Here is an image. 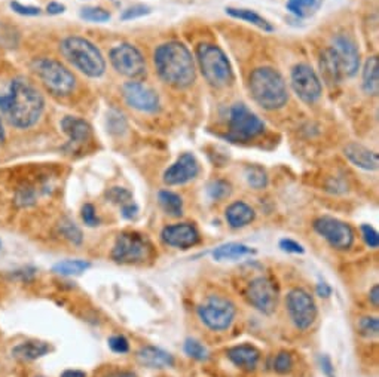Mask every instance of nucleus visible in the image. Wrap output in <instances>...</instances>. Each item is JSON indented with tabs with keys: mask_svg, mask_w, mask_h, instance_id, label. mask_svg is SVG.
I'll use <instances>...</instances> for the list:
<instances>
[{
	"mask_svg": "<svg viewBox=\"0 0 379 377\" xmlns=\"http://www.w3.org/2000/svg\"><path fill=\"white\" fill-rule=\"evenodd\" d=\"M137 211H139L137 205H136L134 202H130V204H127V205L122 207V211H121V213H122V217L132 218V217H136Z\"/></svg>",
	"mask_w": 379,
	"mask_h": 377,
	"instance_id": "obj_48",
	"label": "nucleus"
},
{
	"mask_svg": "<svg viewBox=\"0 0 379 377\" xmlns=\"http://www.w3.org/2000/svg\"><path fill=\"white\" fill-rule=\"evenodd\" d=\"M61 128L69 137V144L73 146V149L84 146L91 137V127L88 122L76 116H66L61 121Z\"/></svg>",
	"mask_w": 379,
	"mask_h": 377,
	"instance_id": "obj_20",
	"label": "nucleus"
},
{
	"mask_svg": "<svg viewBox=\"0 0 379 377\" xmlns=\"http://www.w3.org/2000/svg\"><path fill=\"white\" fill-rule=\"evenodd\" d=\"M107 198L114 204H118V205H122V207L132 202L131 192H128L127 188H124V187H112V188H109Z\"/></svg>",
	"mask_w": 379,
	"mask_h": 377,
	"instance_id": "obj_38",
	"label": "nucleus"
},
{
	"mask_svg": "<svg viewBox=\"0 0 379 377\" xmlns=\"http://www.w3.org/2000/svg\"><path fill=\"white\" fill-rule=\"evenodd\" d=\"M290 319L299 330H308L317 318V306L312 296L302 288H293L285 297Z\"/></svg>",
	"mask_w": 379,
	"mask_h": 377,
	"instance_id": "obj_13",
	"label": "nucleus"
},
{
	"mask_svg": "<svg viewBox=\"0 0 379 377\" xmlns=\"http://www.w3.org/2000/svg\"><path fill=\"white\" fill-rule=\"evenodd\" d=\"M91 268V263L87 260H63L58 261L53 266V272L57 275L61 277H78L82 275L84 272H87Z\"/></svg>",
	"mask_w": 379,
	"mask_h": 377,
	"instance_id": "obj_28",
	"label": "nucleus"
},
{
	"mask_svg": "<svg viewBox=\"0 0 379 377\" xmlns=\"http://www.w3.org/2000/svg\"><path fill=\"white\" fill-rule=\"evenodd\" d=\"M253 253L254 251L247 245L238 244V243H228L214 249L213 257L216 261H227V260H240L244 256H249Z\"/></svg>",
	"mask_w": 379,
	"mask_h": 377,
	"instance_id": "obj_26",
	"label": "nucleus"
},
{
	"mask_svg": "<svg viewBox=\"0 0 379 377\" xmlns=\"http://www.w3.org/2000/svg\"><path fill=\"white\" fill-rule=\"evenodd\" d=\"M358 330L360 334L367 339L378 337L379 334V321L375 317H364L358 321Z\"/></svg>",
	"mask_w": 379,
	"mask_h": 377,
	"instance_id": "obj_36",
	"label": "nucleus"
},
{
	"mask_svg": "<svg viewBox=\"0 0 379 377\" xmlns=\"http://www.w3.org/2000/svg\"><path fill=\"white\" fill-rule=\"evenodd\" d=\"M280 248L283 251H288V253H293V254H303V247L301 244L296 243L293 239H281L280 240Z\"/></svg>",
	"mask_w": 379,
	"mask_h": 377,
	"instance_id": "obj_46",
	"label": "nucleus"
},
{
	"mask_svg": "<svg viewBox=\"0 0 379 377\" xmlns=\"http://www.w3.org/2000/svg\"><path fill=\"white\" fill-rule=\"evenodd\" d=\"M200 173V165L192 153H183L179 159L164 173V183L168 186L186 184L195 179Z\"/></svg>",
	"mask_w": 379,
	"mask_h": 377,
	"instance_id": "obj_17",
	"label": "nucleus"
},
{
	"mask_svg": "<svg viewBox=\"0 0 379 377\" xmlns=\"http://www.w3.org/2000/svg\"><path fill=\"white\" fill-rule=\"evenodd\" d=\"M58 232L64 239H67L70 244L73 245H80L82 240H84V234H82L80 227L71 222L70 218H63L58 225Z\"/></svg>",
	"mask_w": 379,
	"mask_h": 377,
	"instance_id": "obj_32",
	"label": "nucleus"
},
{
	"mask_svg": "<svg viewBox=\"0 0 379 377\" xmlns=\"http://www.w3.org/2000/svg\"><path fill=\"white\" fill-rule=\"evenodd\" d=\"M319 362H320V367H321L323 373L327 377H336L335 376V367H333V364H332V360L329 357H327V355H320Z\"/></svg>",
	"mask_w": 379,
	"mask_h": 377,
	"instance_id": "obj_47",
	"label": "nucleus"
},
{
	"mask_svg": "<svg viewBox=\"0 0 379 377\" xmlns=\"http://www.w3.org/2000/svg\"><path fill=\"white\" fill-rule=\"evenodd\" d=\"M61 54L88 78H100L106 71V61L100 49L88 39L70 36L61 42Z\"/></svg>",
	"mask_w": 379,
	"mask_h": 377,
	"instance_id": "obj_4",
	"label": "nucleus"
},
{
	"mask_svg": "<svg viewBox=\"0 0 379 377\" xmlns=\"http://www.w3.org/2000/svg\"><path fill=\"white\" fill-rule=\"evenodd\" d=\"M3 140H5V131H3V125H2V122H0V144L3 143Z\"/></svg>",
	"mask_w": 379,
	"mask_h": 377,
	"instance_id": "obj_53",
	"label": "nucleus"
},
{
	"mask_svg": "<svg viewBox=\"0 0 379 377\" xmlns=\"http://www.w3.org/2000/svg\"><path fill=\"white\" fill-rule=\"evenodd\" d=\"M321 0H288V10L296 17L306 18L320 8Z\"/></svg>",
	"mask_w": 379,
	"mask_h": 377,
	"instance_id": "obj_31",
	"label": "nucleus"
},
{
	"mask_svg": "<svg viewBox=\"0 0 379 377\" xmlns=\"http://www.w3.org/2000/svg\"><path fill=\"white\" fill-rule=\"evenodd\" d=\"M362 234H363V239H364V243L367 244V247H371V248H378L379 247V235L372 226L363 225L362 226Z\"/></svg>",
	"mask_w": 379,
	"mask_h": 377,
	"instance_id": "obj_44",
	"label": "nucleus"
},
{
	"mask_svg": "<svg viewBox=\"0 0 379 377\" xmlns=\"http://www.w3.org/2000/svg\"><path fill=\"white\" fill-rule=\"evenodd\" d=\"M33 70L45 88L54 96H69L76 88V79L67 67L53 58H37Z\"/></svg>",
	"mask_w": 379,
	"mask_h": 377,
	"instance_id": "obj_6",
	"label": "nucleus"
},
{
	"mask_svg": "<svg viewBox=\"0 0 379 377\" xmlns=\"http://www.w3.org/2000/svg\"><path fill=\"white\" fill-rule=\"evenodd\" d=\"M292 87L303 103L312 104L321 97V82L308 64H296L292 70Z\"/></svg>",
	"mask_w": 379,
	"mask_h": 377,
	"instance_id": "obj_14",
	"label": "nucleus"
},
{
	"mask_svg": "<svg viewBox=\"0 0 379 377\" xmlns=\"http://www.w3.org/2000/svg\"><path fill=\"white\" fill-rule=\"evenodd\" d=\"M363 89L369 96H378L379 92V60L371 57L364 64L363 70Z\"/></svg>",
	"mask_w": 379,
	"mask_h": 377,
	"instance_id": "obj_27",
	"label": "nucleus"
},
{
	"mask_svg": "<svg viewBox=\"0 0 379 377\" xmlns=\"http://www.w3.org/2000/svg\"><path fill=\"white\" fill-rule=\"evenodd\" d=\"M60 377H87V373L80 370H66L61 373Z\"/></svg>",
	"mask_w": 379,
	"mask_h": 377,
	"instance_id": "obj_52",
	"label": "nucleus"
},
{
	"mask_svg": "<svg viewBox=\"0 0 379 377\" xmlns=\"http://www.w3.org/2000/svg\"><path fill=\"white\" fill-rule=\"evenodd\" d=\"M11 8H12L14 12H17L19 15H24V17H36L40 14V8L23 5L19 2H11Z\"/></svg>",
	"mask_w": 379,
	"mask_h": 377,
	"instance_id": "obj_45",
	"label": "nucleus"
},
{
	"mask_svg": "<svg viewBox=\"0 0 379 377\" xmlns=\"http://www.w3.org/2000/svg\"><path fill=\"white\" fill-rule=\"evenodd\" d=\"M250 92L254 101L265 110L281 109L289 100L283 76L272 67L253 70L250 75Z\"/></svg>",
	"mask_w": 379,
	"mask_h": 377,
	"instance_id": "obj_3",
	"label": "nucleus"
},
{
	"mask_svg": "<svg viewBox=\"0 0 379 377\" xmlns=\"http://www.w3.org/2000/svg\"><path fill=\"white\" fill-rule=\"evenodd\" d=\"M245 299L254 309L265 315H271L279 305V286L270 277H258L249 282Z\"/></svg>",
	"mask_w": 379,
	"mask_h": 377,
	"instance_id": "obj_11",
	"label": "nucleus"
},
{
	"mask_svg": "<svg viewBox=\"0 0 379 377\" xmlns=\"http://www.w3.org/2000/svg\"><path fill=\"white\" fill-rule=\"evenodd\" d=\"M152 12L150 8L146 6V5H134L131 8H127L124 12H122L121 15V19L122 21H131V19H136V18H140V17H145V15H149Z\"/></svg>",
	"mask_w": 379,
	"mask_h": 377,
	"instance_id": "obj_40",
	"label": "nucleus"
},
{
	"mask_svg": "<svg viewBox=\"0 0 379 377\" xmlns=\"http://www.w3.org/2000/svg\"><path fill=\"white\" fill-rule=\"evenodd\" d=\"M320 67L324 79L329 83H335L340 80L341 78V70L340 66H337V61L335 58L333 51L329 48L326 49L321 54V61H320Z\"/></svg>",
	"mask_w": 379,
	"mask_h": 377,
	"instance_id": "obj_30",
	"label": "nucleus"
},
{
	"mask_svg": "<svg viewBox=\"0 0 379 377\" xmlns=\"http://www.w3.org/2000/svg\"><path fill=\"white\" fill-rule=\"evenodd\" d=\"M137 361L148 369H168L174 365V357L161 348L145 347L137 352Z\"/></svg>",
	"mask_w": 379,
	"mask_h": 377,
	"instance_id": "obj_22",
	"label": "nucleus"
},
{
	"mask_svg": "<svg viewBox=\"0 0 379 377\" xmlns=\"http://www.w3.org/2000/svg\"><path fill=\"white\" fill-rule=\"evenodd\" d=\"M109 348L115 353H127L130 351V343L125 336L122 334H115L109 339Z\"/></svg>",
	"mask_w": 379,
	"mask_h": 377,
	"instance_id": "obj_42",
	"label": "nucleus"
},
{
	"mask_svg": "<svg viewBox=\"0 0 379 377\" xmlns=\"http://www.w3.org/2000/svg\"><path fill=\"white\" fill-rule=\"evenodd\" d=\"M53 348L51 344L42 340H27L23 343H18L12 348V357L19 361H36L39 358L48 355Z\"/></svg>",
	"mask_w": 379,
	"mask_h": 377,
	"instance_id": "obj_23",
	"label": "nucleus"
},
{
	"mask_svg": "<svg viewBox=\"0 0 379 377\" xmlns=\"http://www.w3.org/2000/svg\"><path fill=\"white\" fill-rule=\"evenodd\" d=\"M153 61L159 78L174 88H188L195 82V62L191 51L180 42L158 46Z\"/></svg>",
	"mask_w": 379,
	"mask_h": 377,
	"instance_id": "obj_2",
	"label": "nucleus"
},
{
	"mask_svg": "<svg viewBox=\"0 0 379 377\" xmlns=\"http://www.w3.org/2000/svg\"><path fill=\"white\" fill-rule=\"evenodd\" d=\"M317 295H319L320 297H329L332 295V288L330 286L327 284V282L321 281L317 284Z\"/></svg>",
	"mask_w": 379,
	"mask_h": 377,
	"instance_id": "obj_49",
	"label": "nucleus"
},
{
	"mask_svg": "<svg viewBox=\"0 0 379 377\" xmlns=\"http://www.w3.org/2000/svg\"><path fill=\"white\" fill-rule=\"evenodd\" d=\"M201 322L213 331L228 330L237 315V308L233 303L222 296H209L197 309Z\"/></svg>",
	"mask_w": 379,
	"mask_h": 377,
	"instance_id": "obj_8",
	"label": "nucleus"
},
{
	"mask_svg": "<svg viewBox=\"0 0 379 377\" xmlns=\"http://www.w3.org/2000/svg\"><path fill=\"white\" fill-rule=\"evenodd\" d=\"M245 179H247L249 184L254 188H263L268 184V177H266V173L261 166H249L245 170Z\"/></svg>",
	"mask_w": 379,
	"mask_h": 377,
	"instance_id": "obj_35",
	"label": "nucleus"
},
{
	"mask_svg": "<svg viewBox=\"0 0 379 377\" xmlns=\"http://www.w3.org/2000/svg\"><path fill=\"white\" fill-rule=\"evenodd\" d=\"M227 10V14L231 15L232 18H237V19H243L245 21V23H249L254 27H258L263 31H272L274 27L271 26V23L268 19H265L262 15H259L258 12H254V10L252 9H247V8H227L224 9Z\"/></svg>",
	"mask_w": 379,
	"mask_h": 377,
	"instance_id": "obj_25",
	"label": "nucleus"
},
{
	"mask_svg": "<svg viewBox=\"0 0 379 377\" xmlns=\"http://www.w3.org/2000/svg\"><path fill=\"white\" fill-rule=\"evenodd\" d=\"M0 248H2V240H0Z\"/></svg>",
	"mask_w": 379,
	"mask_h": 377,
	"instance_id": "obj_54",
	"label": "nucleus"
},
{
	"mask_svg": "<svg viewBox=\"0 0 379 377\" xmlns=\"http://www.w3.org/2000/svg\"><path fill=\"white\" fill-rule=\"evenodd\" d=\"M36 198H37V193L35 192V188L24 187V188H19V191L17 192L15 202L18 207L26 208V207L33 205L36 202Z\"/></svg>",
	"mask_w": 379,
	"mask_h": 377,
	"instance_id": "obj_39",
	"label": "nucleus"
},
{
	"mask_svg": "<svg viewBox=\"0 0 379 377\" xmlns=\"http://www.w3.org/2000/svg\"><path fill=\"white\" fill-rule=\"evenodd\" d=\"M80 18L91 23H106L110 19V12L100 6H87L80 9Z\"/></svg>",
	"mask_w": 379,
	"mask_h": 377,
	"instance_id": "obj_33",
	"label": "nucleus"
},
{
	"mask_svg": "<svg viewBox=\"0 0 379 377\" xmlns=\"http://www.w3.org/2000/svg\"><path fill=\"white\" fill-rule=\"evenodd\" d=\"M153 254V247L150 240L137 232H122L118 235L115 245L112 248V258L116 263L131 265L141 263L149 260Z\"/></svg>",
	"mask_w": 379,
	"mask_h": 377,
	"instance_id": "obj_7",
	"label": "nucleus"
},
{
	"mask_svg": "<svg viewBox=\"0 0 379 377\" xmlns=\"http://www.w3.org/2000/svg\"><path fill=\"white\" fill-rule=\"evenodd\" d=\"M293 369V358L292 355L289 352H280L279 355L275 357V361H274V370L279 373V374H288L290 373Z\"/></svg>",
	"mask_w": 379,
	"mask_h": 377,
	"instance_id": "obj_37",
	"label": "nucleus"
},
{
	"mask_svg": "<svg viewBox=\"0 0 379 377\" xmlns=\"http://www.w3.org/2000/svg\"><path fill=\"white\" fill-rule=\"evenodd\" d=\"M42 94L26 78L12 79L8 92L0 96V110L19 130L33 127L44 113Z\"/></svg>",
	"mask_w": 379,
	"mask_h": 377,
	"instance_id": "obj_1",
	"label": "nucleus"
},
{
	"mask_svg": "<svg viewBox=\"0 0 379 377\" xmlns=\"http://www.w3.org/2000/svg\"><path fill=\"white\" fill-rule=\"evenodd\" d=\"M184 352L186 355H189L191 358L197 360V361H207L209 360V351L207 348L204 347L201 342H198L197 339H186L184 342Z\"/></svg>",
	"mask_w": 379,
	"mask_h": 377,
	"instance_id": "obj_34",
	"label": "nucleus"
},
{
	"mask_svg": "<svg viewBox=\"0 0 379 377\" xmlns=\"http://www.w3.org/2000/svg\"><path fill=\"white\" fill-rule=\"evenodd\" d=\"M229 192H231V186L227 182L218 180V182H213L209 186V193L213 199H222L227 195H229Z\"/></svg>",
	"mask_w": 379,
	"mask_h": 377,
	"instance_id": "obj_43",
	"label": "nucleus"
},
{
	"mask_svg": "<svg viewBox=\"0 0 379 377\" xmlns=\"http://www.w3.org/2000/svg\"><path fill=\"white\" fill-rule=\"evenodd\" d=\"M122 94L130 107L139 112L153 113L159 109V97L157 92L140 82L131 80L122 87Z\"/></svg>",
	"mask_w": 379,
	"mask_h": 377,
	"instance_id": "obj_15",
	"label": "nucleus"
},
{
	"mask_svg": "<svg viewBox=\"0 0 379 377\" xmlns=\"http://www.w3.org/2000/svg\"><path fill=\"white\" fill-rule=\"evenodd\" d=\"M197 60L202 76L211 87L223 88L233 80L231 62L224 52L213 44H201L197 48Z\"/></svg>",
	"mask_w": 379,
	"mask_h": 377,
	"instance_id": "obj_5",
	"label": "nucleus"
},
{
	"mask_svg": "<svg viewBox=\"0 0 379 377\" xmlns=\"http://www.w3.org/2000/svg\"><path fill=\"white\" fill-rule=\"evenodd\" d=\"M314 230L320 236H323L329 245L335 249L346 251L350 249L354 243V230L353 227L342 222V220H337L335 217L323 216L319 217L314 222Z\"/></svg>",
	"mask_w": 379,
	"mask_h": 377,
	"instance_id": "obj_12",
	"label": "nucleus"
},
{
	"mask_svg": "<svg viewBox=\"0 0 379 377\" xmlns=\"http://www.w3.org/2000/svg\"><path fill=\"white\" fill-rule=\"evenodd\" d=\"M369 300H371V303L375 308L379 306V287L378 286H373L371 288V291H369Z\"/></svg>",
	"mask_w": 379,
	"mask_h": 377,
	"instance_id": "obj_51",
	"label": "nucleus"
},
{
	"mask_svg": "<svg viewBox=\"0 0 379 377\" xmlns=\"http://www.w3.org/2000/svg\"><path fill=\"white\" fill-rule=\"evenodd\" d=\"M344 153L348 159H350L355 166L366 171H373L378 168L379 165V158L375 152L371 149L364 148L363 144L358 143H350L346 144V148L344 149Z\"/></svg>",
	"mask_w": 379,
	"mask_h": 377,
	"instance_id": "obj_21",
	"label": "nucleus"
},
{
	"mask_svg": "<svg viewBox=\"0 0 379 377\" xmlns=\"http://www.w3.org/2000/svg\"><path fill=\"white\" fill-rule=\"evenodd\" d=\"M158 201L164 213L170 217H180L183 214V201L177 193L171 191H161L158 193Z\"/></svg>",
	"mask_w": 379,
	"mask_h": 377,
	"instance_id": "obj_29",
	"label": "nucleus"
},
{
	"mask_svg": "<svg viewBox=\"0 0 379 377\" xmlns=\"http://www.w3.org/2000/svg\"><path fill=\"white\" fill-rule=\"evenodd\" d=\"M161 238L167 245L180 249L192 248L200 243V234L197 227L189 223H179L164 227Z\"/></svg>",
	"mask_w": 379,
	"mask_h": 377,
	"instance_id": "obj_18",
	"label": "nucleus"
},
{
	"mask_svg": "<svg viewBox=\"0 0 379 377\" xmlns=\"http://www.w3.org/2000/svg\"><path fill=\"white\" fill-rule=\"evenodd\" d=\"M110 62L114 69L131 80L146 78V62L141 52L130 44H121L110 51Z\"/></svg>",
	"mask_w": 379,
	"mask_h": 377,
	"instance_id": "obj_10",
	"label": "nucleus"
},
{
	"mask_svg": "<svg viewBox=\"0 0 379 377\" xmlns=\"http://www.w3.org/2000/svg\"><path fill=\"white\" fill-rule=\"evenodd\" d=\"M254 209L245 202H233L227 209L228 225L233 229H240L250 225L254 220Z\"/></svg>",
	"mask_w": 379,
	"mask_h": 377,
	"instance_id": "obj_24",
	"label": "nucleus"
},
{
	"mask_svg": "<svg viewBox=\"0 0 379 377\" xmlns=\"http://www.w3.org/2000/svg\"><path fill=\"white\" fill-rule=\"evenodd\" d=\"M66 10V6L61 5L58 2H51L48 6H46V12L51 14V15H58V14H63Z\"/></svg>",
	"mask_w": 379,
	"mask_h": 377,
	"instance_id": "obj_50",
	"label": "nucleus"
},
{
	"mask_svg": "<svg viewBox=\"0 0 379 377\" xmlns=\"http://www.w3.org/2000/svg\"><path fill=\"white\" fill-rule=\"evenodd\" d=\"M265 123L245 104H235L229 112V131L227 139L233 143H245L261 135Z\"/></svg>",
	"mask_w": 379,
	"mask_h": 377,
	"instance_id": "obj_9",
	"label": "nucleus"
},
{
	"mask_svg": "<svg viewBox=\"0 0 379 377\" xmlns=\"http://www.w3.org/2000/svg\"><path fill=\"white\" fill-rule=\"evenodd\" d=\"M80 216H82V222H84L85 226H88V227H96L100 223V220L96 213V207L92 204H85L84 207H82Z\"/></svg>",
	"mask_w": 379,
	"mask_h": 377,
	"instance_id": "obj_41",
	"label": "nucleus"
},
{
	"mask_svg": "<svg viewBox=\"0 0 379 377\" xmlns=\"http://www.w3.org/2000/svg\"><path fill=\"white\" fill-rule=\"evenodd\" d=\"M231 362L244 371L256 370L261 360V352L252 344H238L227 352Z\"/></svg>",
	"mask_w": 379,
	"mask_h": 377,
	"instance_id": "obj_19",
	"label": "nucleus"
},
{
	"mask_svg": "<svg viewBox=\"0 0 379 377\" xmlns=\"http://www.w3.org/2000/svg\"><path fill=\"white\" fill-rule=\"evenodd\" d=\"M340 66L341 75L354 76L360 67V52H358L354 42L348 36H337L330 48Z\"/></svg>",
	"mask_w": 379,
	"mask_h": 377,
	"instance_id": "obj_16",
	"label": "nucleus"
}]
</instances>
